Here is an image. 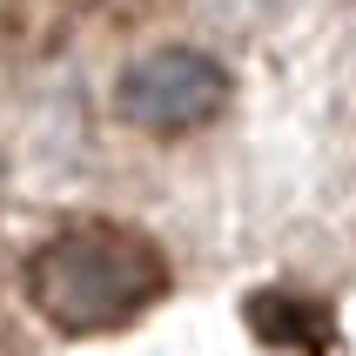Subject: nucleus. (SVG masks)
<instances>
[{"instance_id":"f257e3e1","label":"nucleus","mask_w":356,"mask_h":356,"mask_svg":"<svg viewBox=\"0 0 356 356\" xmlns=\"http://www.w3.org/2000/svg\"><path fill=\"white\" fill-rule=\"evenodd\" d=\"M168 289V262L121 222H67L27 256V302L67 337H101L135 323Z\"/></svg>"},{"instance_id":"f03ea898","label":"nucleus","mask_w":356,"mask_h":356,"mask_svg":"<svg viewBox=\"0 0 356 356\" xmlns=\"http://www.w3.org/2000/svg\"><path fill=\"white\" fill-rule=\"evenodd\" d=\"M229 67L209 47H148L115 74V115L141 135H195L222 115Z\"/></svg>"}]
</instances>
